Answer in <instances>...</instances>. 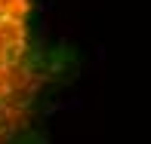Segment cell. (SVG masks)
<instances>
[{
    "mask_svg": "<svg viewBox=\"0 0 151 144\" xmlns=\"http://www.w3.org/2000/svg\"><path fill=\"white\" fill-rule=\"evenodd\" d=\"M31 0H0V144L19 138L37 98Z\"/></svg>",
    "mask_w": 151,
    "mask_h": 144,
    "instance_id": "obj_1",
    "label": "cell"
}]
</instances>
